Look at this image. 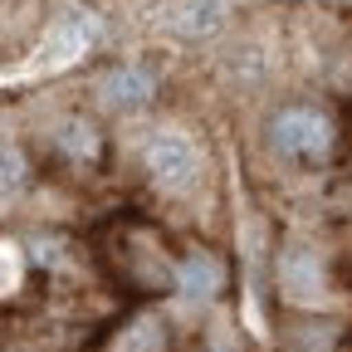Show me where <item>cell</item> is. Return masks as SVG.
<instances>
[{
    "mask_svg": "<svg viewBox=\"0 0 352 352\" xmlns=\"http://www.w3.org/2000/svg\"><path fill=\"white\" fill-rule=\"evenodd\" d=\"M333 138L338 132L323 108H279L270 118V147L289 162H328Z\"/></svg>",
    "mask_w": 352,
    "mask_h": 352,
    "instance_id": "obj_1",
    "label": "cell"
},
{
    "mask_svg": "<svg viewBox=\"0 0 352 352\" xmlns=\"http://www.w3.org/2000/svg\"><path fill=\"white\" fill-rule=\"evenodd\" d=\"M210 352H230V347H210Z\"/></svg>",
    "mask_w": 352,
    "mask_h": 352,
    "instance_id": "obj_10",
    "label": "cell"
},
{
    "mask_svg": "<svg viewBox=\"0 0 352 352\" xmlns=\"http://www.w3.org/2000/svg\"><path fill=\"white\" fill-rule=\"evenodd\" d=\"M142 166L166 191H191L201 182V152H196V142L186 132H176V127H157V132L142 138Z\"/></svg>",
    "mask_w": 352,
    "mask_h": 352,
    "instance_id": "obj_2",
    "label": "cell"
},
{
    "mask_svg": "<svg viewBox=\"0 0 352 352\" xmlns=\"http://www.w3.org/2000/svg\"><path fill=\"white\" fill-rule=\"evenodd\" d=\"M162 328L157 323H138V333H127V352H157Z\"/></svg>",
    "mask_w": 352,
    "mask_h": 352,
    "instance_id": "obj_9",
    "label": "cell"
},
{
    "mask_svg": "<svg viewBox=\"0 0 352 352\" xmlns=\"http://www.w3.org/2000/svg\"><path fill=\"white\" fill-rule=\"evenodd\" d=\"M284 294L298 298V303H314L323 294V270H318V254H308V250H294L284 254Z\"/></svg>",
    "mask_w": 352,
    "mask_h": 352,
    "instance_id": "obj_6",
    "label": "cell"
},
{
    "mask_svg": "<svg viewBox=\"0 0 352 352\" xmlns=\"http://www.w3.org/2000/svg\"><path fill=\"white\" fill-rule=\"evenodd\" d=\"M98 98L113 113H142L147 103H157V74L142 69V64H118V69L103 74Z\"/></svg>",
    "mask_w": 352,
    "mask_h": 352,
    "instance_id": "obj_3",
    "label": "cell"
},
{
    "mask_svg": "<svg viewBox=\"0 0 352 352\" xmlns=\"http://www.w3.org/2000/svg\"><path fill=\"white\" fill-rule=\"evenodd\" d=\"M220 20H226V6H220V0H186V6H176L166 15V25L176 34H186V39H206Z\"/></svg>",
    "mask_w": 352,
    "mask_h": 352,
    "instance_id": "obj_7",
    "label": "cell"
},
{
    "mask_svg": "<svg viewBox=\"0 0 352 352\" xmlns=\"http://www.w3.org/2000/svg\"><path fill=\"white\" fill-rule=\"evenodd\" d=\"M176 289H182L186 303H206V298H215L220 289H226V270H220L215 254L196 250V254H186L182 264H176Z\"/></svg>",
    "mask_w": 352,
    "mask_h": 352,
    "instance_id": "obj_4",
    "label": "cell"
},
{
    "mask_svg": "<svg viewBox=\"0 0 352 352\" xmlns=\"http://www.w3.org/2000/svg\"><path fill=\"white\" fill-rule=\"evenodd\" d=\"M54 147L69 157V162H78V166H88V162H98V152H103V138H98V127H94V118H64L59 127H54Z\"/></svg>",
    "mask_w": 352,
    "mask_h": 352,
    "instance_id": "obj_5",
    "label": "cell"
},
{
    "mask_svg": "<svg viewBox=\"0 0 352 352\" xmlns=\"http://www.w3.org/2000/svg\"><path fill=\"white\" fill-rule=\"evenodd\" d=\"M25 254L39 264V270H54V264H64V240L50 235V230H39V235L25 240Z\"/></svg>",
    "mask_w": 352,
    "mask_h": 352,
    "instance_id": "obj_8",
    "label": "cell"
}]
</instances>
